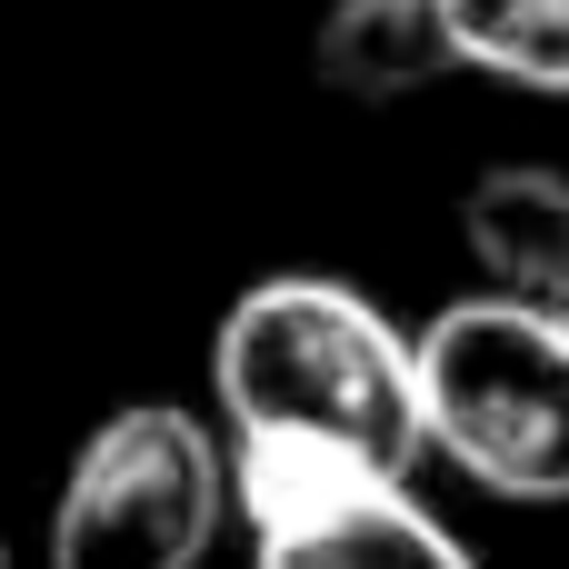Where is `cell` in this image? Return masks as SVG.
<instances>
[{"label": "cell", "mask_w": 569, "mask_h": 569, "mask_svg": "<svg viewBox=\"0 0 569 569\" xmlns=\"http://www.w3.org/2000/svg\"><path fill=\"white\" fill-rule=\"evenodd\" d=\"M460 240L480 260V290L530 300V310H569V170H480L460 200Z\"/></svg>", "instance_id": "cell-4"}, {"label": "cell", "mask_w": 569, "mask_h": 569, "mask_svg": "<svg viewBox=\"0 0 569 569\" xmlns=\"http://www.w3.org/2000/svg\"><path fill=\"white\" fill-rule=\"evenodd\" d=\"M250 569H480L410 490H370L350 510H320L300 530L250 540Z\"/></svg>", "instance_id": "cell-6"}, {"label": "cell", "mask_w": 569, "mask_h": 569, "mask_svg": "<svg viewBox=\"0 0 569 569\" xmlns=\"http://www.w3.org/2000/svg\"><path fill=\"white\" fill-rule=\"evenodd\" d=\"M0 569H10V560H0Z\"/></svg>", "instance_id": "cell-8"}, {"label": "cell", "mask_w": 569, "mask_h": 569, "mask_svg": "<svg viewBox=\"0 0 569 569\" xmlns=\"http://www.w3.org/2000/svg\"><path fill=\"white\" fill-rule=\"evenodd\" d=\"M220 520H230L220 430L180 400H140L80 440L50 500V569H200Z\"/></svg>", "instance_id": "cell-3"}, {"label": "cell", "mask_w": 569, "mask_h": 569, "mask_svg": "<svg viewBox=\"0 0 569 569\" xmlns=\"http://www.w3.org/2000/svg\"><path fill=\"white\" fill-rule=\"evenodd\" d=\"M210 400L230 420V450H310L370 480H410L430 450L420 340L370 290L320 270L250 280L220 310Z\"/></svg>", "instance_id": "cell-1"}, {"label": "cell", "mask_w": 569, "mask_h": 569, "mask_svg": "<svg viewBox=\"0 0 569 569\" xmlns=\"http://www.w3.org/2000/svg\"><path fill=\"white\" fill-rule=\"evenodd\" d=\"M310 70L340 100H410L470 60L440 0H330V20L310 30Z\"/></svg>", "instance_id": "cell-5"}, {"label": "cell", "mask_w": 569, "mask_h": 569, "mask_svg": "<svg viewBox=\"0 0 569 569\" xmlns=\"http://www.w3.org/2000/svg\"><path fill=\"white\" fill-rule=\"evenodd\" d=\"M480 80L569 100V0H440Z\"/></svg>", "instance_id": "cell-7"}, {"label": "cell", "mask_w": 569, "mask_h": 569, "mask_svg": "<svg viewBox=\"0 0 569 569\" xmlns=\"http://www.w3.org/2000/svg\"><path fill=\"white\" fill-rule=\"evenodd\" d=\"M430 450L490 500H569V310L500 290L450 300L420 330Z\"/></svg>", "instance_id": "cell-2"}]
</instances>
